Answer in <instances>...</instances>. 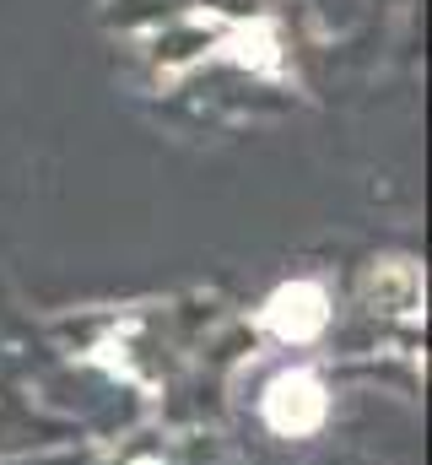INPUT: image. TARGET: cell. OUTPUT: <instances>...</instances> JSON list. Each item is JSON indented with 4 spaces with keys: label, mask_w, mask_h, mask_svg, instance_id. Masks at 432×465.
<instances>
[{
    "label": "cell",
    "mask_w": 432,
    "mask_h": 465,
    "mask_svg": "<svg viewBox=\"0 0 432 465\" xmlns=\"http://www.w3.org/2000/svg\"><path fill=\"white\" fill-rule=\"evenodd\" d=\"M265 417H270V428H281V433H314L324 422V384L309 368L281 373V379L270 384V395H265Z\"/></svg>",
    "instance_id": "1"
},
{
    "label": "cell",
    "mask_w": 432,
    "mask_h": 465,
    "mask_svg": "<svg viewBox=\"0 0 432 465\" xmlns=\"http://www.w3.org/2000/svg\"><path fill=\"white\" fill-rule=\"evenodd\" d=\"M324 320H329V309H324V292L314 282H292V287H281V292L265 303V325H270L281 341H309V336H319Z\"/></svg>",
    "instance_id": "2"
},
{
    "label": "cell",
    "mask_w": 432,
    "mask_h": 465,
    "mask_svg": "<svg viewBox=\"0 0 432 465\" xmlns=\"http://www.w3.org/2000/svg\"><path fill=\"white\" fill-rule=\"evenodd\" d=\"M368 292L389 309V314H411L417 309V298H422V282H417V271L411 265H378V276L368 282Z\"/></svg>",
    "instance_id": "3"
}]
</instances>
